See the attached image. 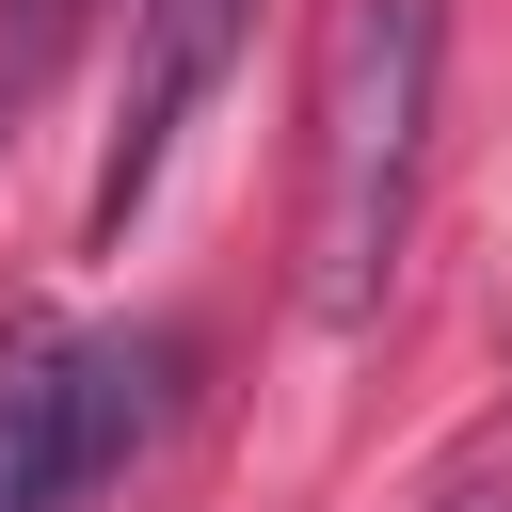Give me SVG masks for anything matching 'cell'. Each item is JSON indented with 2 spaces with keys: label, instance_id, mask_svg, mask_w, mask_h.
<instances>
[{
  "label": "cell",
  "instance_id": "3",
  "mask_svg": "<svg viewBox=\"0 0 512 512\" xmlns=\"http://www.w3.org/2000/svg\"><path fill=\"white\" fill-rule=\"evenodd\" d=\"M448 512H512V496H496V480H464V496H448Z\"/></svg>",
  "mask_w": 512,
  "mask_h": 512
},
{
  "label": "cell",
  "instance_id": "2",
  "mask_svg": "<svg viewBox=\"0 0 512 512\" xmlns=\"http://www.w3.org/2000/svg\"><path fill=\"white\" fill-rule=\"evenodd\" d=\"M96 480V336L0 320V512H80Z\"/></svg>",
  "mask_w": 512,
  "mask_h": 512
},
{
  "label": "cell",
  "instance_id": "1",
  "mask_svg": "<svg viewBox=\"0 0 512 512\" xmlns=\"http://www.w3.org/2000/svg\"><path fill=\"white\" fill-rule=\"evenodd\" d=\"M432 80H448V0H336L320 16V80H304V304L336 336L400 288Z\"/></svg>",
  "mask_w": 512,
  "mask_h": 512
}]
</instances>
